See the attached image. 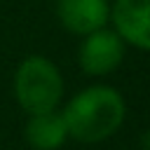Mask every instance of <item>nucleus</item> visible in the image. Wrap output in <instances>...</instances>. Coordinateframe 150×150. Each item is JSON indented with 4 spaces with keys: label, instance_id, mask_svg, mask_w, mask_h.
<instances>
[{
    "label": "nucleus",
    "instance_id": "1",
    "mask_svg": "<svg viewBox=\"0 0 150 150\" xmlns=\"http://www.w3.org/2000/svg\"><path fill=\"white\" fill-rule=\"evenodd\" d=\"M68 136L77 143L91 145L110 138L124 122L127 103L122 94L108 84H91L75 94L61 110Z\"/></svg>",
    "mask_w": 150,
    "mask_h": 150
},
{
    "label": "nucleus",
    "instance_id": "2",
    "mask_svg": "<svg viewBox=\"0 0 150 150\" xmlns=\"http://www.w3.org/2000/svg\"><path fill=\"white\" fill-rule=\"evenodd\" d=\"M63 96V77L54 61L47 56H26L14 73V98L28 112L56 110Z\"/></svg>",
    "mask_w": 150,
    "mask_h": 150
},
{
    "label": "nucleus",
    "instance_id": "3",
    "mask_svg": "<svg viewBox=\"0 0 150 150\" xmlns=\"http://www.w3.org/2000/svg\"><path fill=\"white\" fill-rule=\"evenodd\" d=\"M124 59V40L115 33V28H98L89 35H84L80 52H77V61L80 68L91 75V77H101L112 73Z\"/></svg>",
    "mask_w": 150,
    "mask_h": 150
},
{
    "label": "nucleus",
    "instance_id": "4",
    "mask_svg": "<svg viewBox=\"0 0 150 150\" xmlns=\"http://www.w3.org/2000/svg\"><path fill=\"white\" fill-rule=\"evenodd\" d=\"M110 19L124 42L150 52V0H115Z\"/></svg>",
    "mask_w": 150,
    "mask_h": 150
},
{
    "label": "nucleus",
    "instance_id": "5",
    "mask_svg": "<svg viewBox=\"0 0 150 150\" xmlns=\"http://www.w3.org/2000/svg\"><path fill=\"white\" fill-rule=\"evenodd\" d=\"M56 16L73 35H89L110 21L108 0H56Z\"/></svg>",
    "mask_w": 150,
    "mask_h": 150
},
{
    "label": "nucleus",
    "instance_id": "6",
    "mask_svg": "<svg viewBox=\"0 0 150 150\" xmlns=\"http://www.w3.org/2000/svg\"><path fill=\"white\" fill-rule=\"evenodd\" d=\"M23 134H26V141H28V145L33 150H59L70 138L66 120H63V115L59 110L28 115Z\"/></svg>",
    "mask_w": 150,
    "mask_h": 150
},
{
    "label": "nucleus",
    "instance_id": "7",
    "mask_svg": "<svg viewBox=\"0 0 150 150\" xmlns=\"http://www.w3.org/2000/svg\"><path fill=\"white\" fill-rule=\"evenodd\" d=\"M138 145H141V150H150V129H145V131L141 134Z\"/></svg>",
    "mask_w": 150,
    "mask_h": 150
}]
</instances>
